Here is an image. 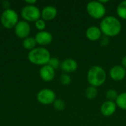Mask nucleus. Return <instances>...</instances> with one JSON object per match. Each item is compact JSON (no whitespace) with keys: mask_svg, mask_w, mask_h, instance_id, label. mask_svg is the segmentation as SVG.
<instances>
[{"mask_svg":"<svg viewBox=\"0 0 126 126\" xmlns=\"http://www.w3.org/2000/svg\"><path fill=\"white\" fill-rule=\"evenodd\" d=\"M100 28L103 35L109 38L117 36L122 30L120 20L114 16H105L100 21Z\"/></svg>","mask_w":126,"mask_h":126,"instance_id":"1","label":"nucleus"},{"mask_svg":"<svg viewBox=\"0 0 126 126\" xmlns=\"http://www.w3.org/2000/svg\"><path fill=\"white\" fill-rule=\"evenodd\" d=\"M107 74L106 70L100 66H92L87 72V81L89 86L99 87L106 80Z\"/></svg>","mask_w":126,"mask_h":126,"instance_id":"2","label":"nucleus"},{"mask_svg":"<svg viewBox=\"0 0 126 126\" xmlns=\"http://www.w3.org/2000/svg\"><path fill=\"white\" fill-rule=\"evenodd\" d=\"M27 57L32 63L40 66L47 65L51 58L49 51L44 47H35L30 51Z\"/></svg>","mask_w":126,"mask_h":126,"instance_id":"3","label":"nucleus"},{"mask_svg":"<svg viewBox=\"0 0 126 126\" xmlns=\"http://www.w3.org/2000/svg\"><path fill=\"white\" fill-rule=\"evenodd\" d=\"M87 13L94 19H103L106 13V9L104 4L100 1H89L86 6Z\"/></svg>","mask_w":126,"mask_h":126,"instance_id":"4","label":"nucleus"},{"mask_svg":"<svg viewBox=\"0 0 126 126\" xmlns=\"http://www.w3.org/2000/svg\"><path fill=\"white\" fill-rule=\"evenodd\" d=\"M0 19L4 27L11 29L15 27L16 24L18 22V16L14 10L9 8L3 11Z\"/></svg>","mask_w":126,"mask_h":126,"instance_id":"5","label":"nucleus"},{"mask_svg":"<svg viewBox=\"0 0 126 126\" xmlns=\"http://www.w3.org/2000/svg\"><path fill=\"white\" fill-rule=\"evenodd\" d=\"M41 12L39 8L33 5H26L24 6L21 12L22 18L26 21H36L41 16Z\"/></svg>","mask_w":126,"mask_h":126,"instance_id":"6","label":"nucleus"},{"mask_svg":"<svg viewBox=\"0 0 126 126\" xmlns=\"http://www.w3.org/2000/svg\"><path fill=\"white\" fill-rule=\"evenodd\" d=\"M38 101L43 105L53 104L56 100V94L54 91L49 89H43L37 94Z\"/></svg>","mask_w":126,"mask_h":126,"instance_id":"7","label":"nucleus"},{"mask_svg":"<svg viewBox=\"0 0 126 126\" xmlns=\"http://www.w3.org/2000/svg\"><path fill=\"white\" fill-rule=\"evenodd\" d=\"M15 34L17 37L20 38H26L29 37L31 31L30 25L28 21H18V22L15 26Z\"/></svg>","mask_w":126,"mask_h":126,"instance_id":"8","label":"nucleus"},{"mask_svg":"<svg viewBox=\"0 0 126 126\" xmlns=\"http://www.w3.org/2000/svg\"><path fill=\"white\" fill-rule=\"evenodd\" d=\"M109 76L114 81H121L126 78V69L122 65H115L111 68Z\"/></svg>","mask_w":126,"mask_h":126,"instance_id":"9","label":"nucleus"},{"mask_svg":"<svg viewBox=\"0 0 126 126\" xmlns=\"http://www.w3.org/2000/svg\"><path fill=\"white\" fill-rule=\"evenodd\" d=\"M60 67L64 73L69 74V73L75 72L78 69V64L75 59L66 58L61 63Z\"/></svg>","mask_w":126,"mask_h":126,"instance_id":"10","label":"nucleus"},{"mask_svg":"<svg viewBox=\"0 0 126 126\" xmlns=\"http://www.w3.org/2000/svg\"><path fill=\"white\" fill-rule=\"evenodd\" d=\"M35 41L41 46H46L52 43L53 38L52 35L47 31H39L35 36Z\"/></svg>","mask_w":126,"mask_h":126,"instance_id":"11","label":"nucleus"},{"mask_svg":"<svg viewBox=\"0 0 126 126\" xmlns=\"http://www.w3.org/2000/svg\"><path fill=\"white\" fill-rule=\"evenodd\" d=\"M85 35L86 38L91 41H100V39L103 36V33L100 27L97 26H91L88 27L86 30Z\"/></svg>","mask_w":126,"mask_h":126,"instance_id":"12","label":"nucleus"},{"mask_svg":"<svg viewBox=\"0 0 126 126\" xmlns=\"http://www.w3.org/2000/svg\"><path fill=\"white\" fill-rule=\"evenodd\" d=\"M117 108V106L115 102L107 100L101 105L100 113L104 117H111L116 112Z\"/></svg>","mask_w":126,"mask_h":126,"instance_id":"13","label":"nucleus"},{"mask_svg":"<svg viewBox=\"0 0 126 126\" xmlns=\"http://www.w3.org/2000/svg\"><path fill=\"white\" fill-rule=\"evenodd\" d=\"M39 75L43 80L46 82H49L54 79L55 75V72L53 68H52L50 66L47 64L41 66V68L40 69Z\"/></svg>","mask_w":126,"mask_h":126,"instance_id":"14","label":"nucleus"},{"mask_svg":"<svg viewBox=\"0 0 126 126\" xmlns=\"http://www.w3.org/2000/svg\"><path fill=\"white\" fill-rule=\"evenodd\" d=\"M58 14V10L52 5L46 6L41 10V18L44 21H51L54 19Z\"/></svg>","mask_w":126,"mask_h":126,"instance_id":"15","label":"nucleus"},{"mask_svg":"<svg viewBox=\"0 0 126 126\" xmlns=\"http://www.w3.org/2000/svg\"><path fill=\"white\" fill-rule=\"evenodd\" d=\"M97 94H98V90L97 87L89 86L85 89V96L88 100H92L95 99L97 97Z\"/></svg>","mask_w":126,"mask_h":126,"instance_id":"16","label":"nucleus"},{"mask_svg":"<svg viewBox=\"0 0 126 126\" xmlns=\"http://www.w3.org/2000/svg\"><path fill=\"white\" fill-rule=\"evenodd\" d=\"M36 44H37V43L35 41V38H32V37H27V38H24L22 42L23 47L24 49L30 50V51L35 48Z\"/></svg>","mask_w":126,"mask_h":126,"instance_id":"17","label":"nucleus"},{"mask_svg":"<svg viewBox=\"0 0 126 126\" xmlns=\"http://www.w3.org/2000/svg\"><path fill=\"white\" fill-rule=\"evenodd\" d=\"M117 14L121 19L126 20V0L119 3L117 7Z\"/></svg>","mask_w":126,"mask_h":126,"instance_id":"18","label":"nucleus"},{"mask_svg":"<svg viewBox=\"0 0 126 126\" xmlns=\"http://www.w3.org/2000/svg\"><path fill=\"white\" fill-rule=\"evenodd\" d=\"M115 103L119 109L122 110H126V92L119 94Z\"/></svg>","mask_w":126,"mask_h":126,"instance_id":"19","label":"nucleus"},{"mask_svg":"<svg viewBox=\"0 0 126 126\" xmlns=\"http://www.w3.org/2000/svg\"><path fill=\"white\" fill-rule=\"evenodd\" d=\"M118 92L114 89H109L106 93V99L107 100L109 101H112V102H115L118 97Z\"/></svg>","mask_w":126,"mask_h":126,"instance_id":"20","label":"nucleus"},{"mask_svg":"<svg viewBox=\"0 0 126 126\" xmlns=\"http://www.w3.org/2000/svg\"><path fill=\"white\" fill-rule=\"evenodd\" d=\"M53 106L57 111H63L66 108V103L61 99H56L53 103Z\"/></svg>","mask_w":126,"mask_h":126,"instance_id":"21","label":"nucleus"},{"mask_svg":"<svg viewBox=\"0 0 126 126\" xmlns=\"http://www.w3.org/2000/svg\"><path fill=\"white\" fill-rule=\"evenodd\" d=\"M60 81L63 85L67 86L69 85L72 82V78L70 77V75L69 74L66 73H63L62 75H61L60 76Z\"/></svg>","mask_w":126,"mask_h":126,"instance_id":"22","label":"nucleus"},{"mask_svg":"<svg viewBox=\"0 0 126 126\" xmlns=\"http://www.w3.org/2000/svg\"><path fill=\"white\" fill-rule=\"evenodd\" d=\"M48 65L50 66L52 68H53L54 69H58V67L61 66V62L60 61L58 60V58H55V57H51L49 63H48Z\"/></svg>","mask_w":126,"mask_h":126,"instance_id":"23","label":"nucleus"},{"mask_svg":"<svg viewBox=\"0 0 126 126\" xmlns=\"http://www.w3.org/2000/svg\"><path fill=\"white\" fill-rule=\"evenodd\" d=\"M35 25L39 31H44V30L46 28V21L42 18H39L35 21Z\"/></svg>","mask_w":126,"mask_h":126,"instance_id":"24","label":"nucleus"},{"mask_svg":"<svg viewBox=\"0 0 126 126\" xmlns=\"http://www.w3.org/2000/svg\"><path fill=\"white\" fill-rule=\"evenodd\" d=\"M110 43V39L109 37L106 36V35H103L101 37V38L100 39V45L103 47H106Z\"/></svg>","mask_w":126,"mask_h":126,"instance_id":"25","label":"nucleus"},{"mask_svg":"<svg viewBox=\"0 0 126 126\" xmlns=\"http://www.w3.org/2000/svg\"><path fill=\"white\" fill-rule=\"evenodd\" d=\"M2 5H3V7H4V8H6L5 10H7V9H9V7H10V1H4L2 2Z\"/></svg>","mask_w":126,"mask_h":126,"instance_id":"26","label":"nucleus"},{"mask_svg":"<svg viewBox=\"0 0 126 126\" xmlns=\"http://www.w3.org/2000/svg\"><path fill=\"white\" fill-rule=\"evenodd\" d=\"M121 64H122V66H123L126 69V55L123 57L122 61H121Z\"/></svg>","mask_w":126,"mask_h":126,"instance_id":"27","label":"nucleus"},{"mask_svg":"<svg viewBox=\"0 0 126 126\" xmlns=\"http://www.w3.org/2000/svg\"><path fill=\"white\" fill-rule=\"evenodd\" d=\"M25 2H26L27 4H28L29 5H33V4H35V3L36 2V1H35V0H32V1H30V0H29V1H26Z\"/></svg>","mask_w":126,"mask_h":126,"instance_id":"28","label":"nucleus"},{"mask_svg":"<svg viewBox=\"0 0 126 126\" xmlns=\"http://www.w3.org/2000/svg\"><path fill=\"white\" fill-rule=\"evenodd\" d=\"M100 1L103 4H104L105 3H108V2H109V0H100Z\"/></svg>","mask_w":126,"mask_h":126,"instance_id":"29","label":"nucleus"}]
</instances>
